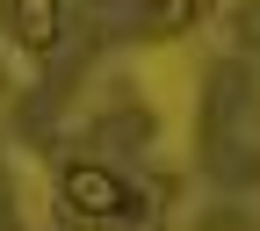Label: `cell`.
Returning a JSON list of instances; mask_svg holds the SVG:
<instances>
[{"label":"cell","instance_id":"6da1fadb","mask_svg":"<svg viewBox=\"0 0 260 231\" xmlns=\"http://www.w3.org/2000/svg\"><path fill=\"white\" fill-rule=\"evenodd\" d=\"M58 195H65V210H80V217H130V210H138L130 181L109 174L102 159H73V167L58 174Z\"/></svg>","mask_w":260,"mask_h":231},{"label":"cell","instance_id":"7a4b0ae2","mask_svg":"<svg viewBox=\"0 0 260 231\" xmlns=\"http://www.w3.org/2000/svg\"><path fill=\"white\" fill-rule=\"evenodd\" d=\"M15 37H22V51H51L58 44V0H15Z\"/></svg>","mask_w":260,"mask_h":231},{"label":"cell","instance_id":"3957f363","mask_svg":"<svg viewBox=\"0 0 260 231\" xmlns=\"http://www.w3.org/2000/svg\"><path fill=\"white\" fill-rule=\"evenodd\" d=\"M145 8H152V22H159V29H181V22L195 15V0H145Z\"/></svg>","mask_w":260,"mask_h":231},{"label":"cell","instance_id":"277c9868","mask_svg":"<svg viewBox=\"0 0 260 231\" xmlns=\"http://www.w3.org/2000/svg\"><path fill=\"white\" fill-rule=\"evenodd\" d=\"M0 210H8V167H0Z\"/></svg>","mask_w":260,"mask_h":231}]
</instances>
